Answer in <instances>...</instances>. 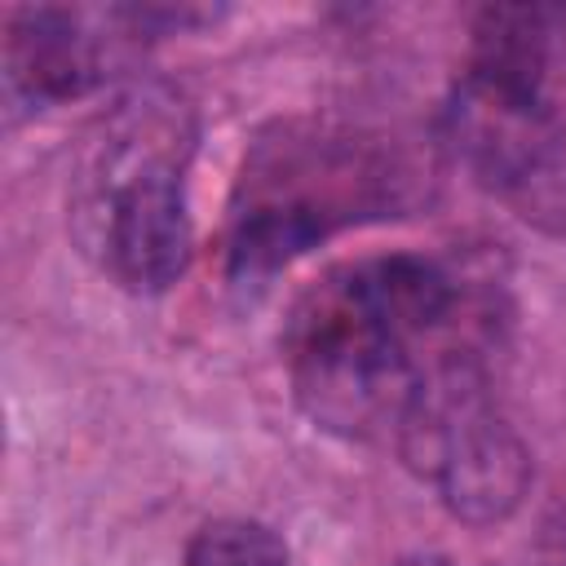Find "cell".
Returning <instances> with one entry per match:
<instances>
[{"label":"cell","mask_w":566,"mask_h":566,"mask_svg":"<svg viewBox=\"0 0 566 566\" xmlns=\"http://www.w3.org/2000/svg\"><path fill=\"white\" fill-rule=\"evenodd\" d=\"M133 44L142 40L119 4H22L4 18V97L22 111L80 102L111 80V66Z\"/></svg>","instance_id":"8992f818"},{"label":"cell","mask_w":566,"mask_h":566,"mask_svg":"<svg viewBox=\"0 0 566 566\" xmlns=\"http://www.w3.org/2000/svg\"><path fill=\"white\" fill-rule=\"evenodd\" d=\"M539 562L544 566H566V478L553 486L544 526H539Z\"/></svg>","instance_id":"9c48e42d"},{"label":"cell","mask_w":566,"mask_h":566,"mask_svg":"<svg viewBox=\"0 0 566 566\" xmlns=\"http://www.w3.org/2000/svg\"><path fill=\"white\" fill-rule=\"evenodd\" d=\"M447 142L460 164L526 221L566 226V119L548 97H517L460 80L447 102Z\"/></svg>","instance_id":"5b68a950"},{"label":"cell","mask_w":566,"mask_h":566,"mask_svg":"<svg viewBox=\"0 0 566 566\" xmlns=\"http://www.w3.org/2000/svg\"><path fill=\"white\" fill-rule=\"evenodd\" d=\"M486 305L424 252H385L327 270L301 292L283 327V367L296 407L327 433H394L429 367L478 349Z\"/></svg>","instance_id":"6da1fadb"},{"label":"cell","mask_w":566,"mask_h":566,"mask_svg":"<svg viewBox=\"0 0 566 566\" xmlns=\"http://www.w3.org/2000/svg\"><path fill=\"white\" fill-rule=\"evenodd\" d=\"M416 199L420 168L389 137L327 119H283L243 155L226 274L234 287H265L332 234L398 217Z\"/></svg>","instance_id":"7a4b0ae2"},{"label":"cell","mask_w":566,"mask_h":566,"mask_svg":"<svg viewBox=\"0 0 566 566\" xmlns=\"http://www.w3.org/2000/svg\"><path fill=\"white\" fill-rule=\"evenodd\" d=\"M394 442L407 469L469 526L513 517L531 491V451L495 402L482 349H451L429 367Z\"/></svg>","instance_id":"277c9868"},{"label":"cell","mask_w":566,"mask_h":566,"mask_svg":"<svg viewBox=\"0 0 566 566\" xmlns=\"http://www.w3.org/2000/svg\"><path fill=\"white\" fill-rule=\"evenodd\" d=\"M181 566H292V553L287 539L265 522L217 517L190 535Z\"/></svg>","instance_id":"ba28073f"},{"label":"cell","mask_w":566,"mask_h":566,"mask_svg":"<svg viewBox=\"0 0 566 566\" xmlns=\"http://www.w3.org/2000/svg\"><path fill=\"white\" fill-rule=\"evenodd\" d=\"M195 142V106L168 84H137L97 115L75 155V239L124 292L159 296L190 265L186 172Z\"/></svg>","instance_id":"3957f363"},{"label":"cell","mask_w":566,"mask_h":566,"mask_svg":"<svg viewBox=\"0 0 566 566\" xmlns=\"http://www.w3.org/2000/svg\"><path fill=\"white\" fill-rule=\"evenodd\" d=\"M557 18L562 13L548 4H486L473 18L460 80L517 97H544Z\"/></svg>","instance_id":"52a82bcc"}]
</instances>
